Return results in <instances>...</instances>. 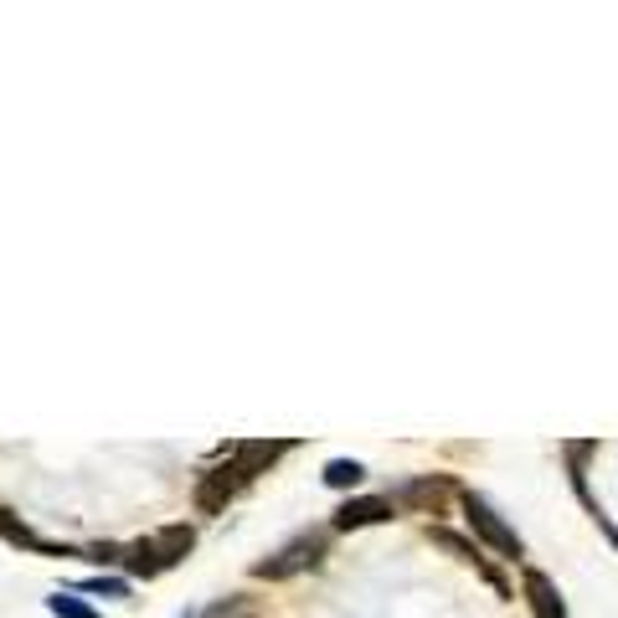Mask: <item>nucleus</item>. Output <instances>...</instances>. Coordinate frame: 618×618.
Wrapping results in <instances>:
<instances>
[{
    "mask_svg": "<svg viewBox=\"0 0 618 618\" xmlns=\"http://www.w3.org/2000/svg\"><path fill=\"white\" fill-rule=\"evenodd\" d=\"M459 500H464V521L474 526V536H480L490 552H500L505 561H521L526 557V541L516 536V526H505L500 510L484 500V495H469V490H459Z\"/></svg>",
    "mask_w": 618,
    "mask_h": 618,
    "instance_id": "3",
    "label": "nucleus"
},
{
    "mask_svg": "<svg viewBox=\"0 0 618 618\" xmlns=\"http://www.w3.org/2000/svg\"><path fill=\"white\" fill-rule=\"evenodd\" d=\"M526 598H531V614L536 618H567V603H561L557 582L546 578L541 567H526Z\"/></svg>",
    "mask_w": 618,
    "mask_h": 618,
    "instance_id": "6",
    "label": "nucleus"
},
{
    "mask_svg": "<svg viewBox=\"0 0 618 618\" xmlns=\"http://www.w3.org/2000/svg\"><path fill=\"white\" fill-rule=\"evenodd\" d=\"M77 588H83V593H94V598H129V578H119V572H98V578H83Z\"/></svg>",
    "mask_w": 618,
    "mask_h": 618,
    "instance_id": "8",
    "label": "nucleus"
},
{
    "mask_svg": "<svg viewBox=\"0 0 618 618\" xmlns=\"http://www.w3.org/2000/svg\"><path fill=\"white\" fill-rule=\"evenodd\" d=\"M397 516V505H392V495H350V500H341L335 510H330V531L335 536H346V531H367V526H382Z\"/></svg>",
    "mask_w": 618,
    "mask_h": 618,
    "instance_id": "5",
    "label": "nucleus"
},
{
    "mask_svg": "<svg viewBox=\"0 0 618 618\" xmlns=\"http://www.w3.org/2000/svg\"><path fill=\"white\" fill-rule=\"evenodd\" d=\"M47 614L52 618H103L98 608H88L83 598H73V593H52V598H47Z\"/></svg>",
    "mask_w": 618,
    "mask_h": 618,
    "instance_id": "9",
    "label": "nucleus"
},
{
    "mask_svg": "<svg viewBox=\"0 0 618 618\" xmlns=\"http://www.w3.org/2000/svg\"><path fill=\"white\" fill-rule=\"evenodd\" d=\"M243 490H248V484L237 480L227 464H222V469H207V474H196V484H191L196 516H201V521H217V516H222V510H227V505L237 500Z\"/></svg>",
    "mask_w": 618,
    "mask_h": 618,
    "instance_id": "4",
    "label": "nucleus"
},
{
    "mask_svg": "<svg viewBox=\"0 0 618 618\" xmlns=\"http://www.w3.org/2000/svg\"><path fill=\"white\" fill-rule=\"evenodd\" d=\"M320 480H325V490H335V495H350V490L367 484V464L361 459H330L325 469H320Z\"/></svg>",
    "mask_w": 618,
    "mask_h": 618,
    "instance_id": "7",
    "label": "nucleus"
},
{
    "mask_svg": "<svg viewBox=\"0 0 618 618\" xmlns=\"http://www.w3.org/2000/svg\"><path fill=\"white\" fill-rule=\"evenodd\" d=\"M181 618H201V614H196V608H186V614H181Z\"/></svg>",
    "mask_w": 618,
    "mask_h": 618,
    "instance_id": "11",
    "label": "nucleus"
},
{
    "mask_svg": "<svg viewBox=\"0 0 618 618\" xmlns=\"http://www.w3.org/2000/svg\"><path fill=\"white\" fill-rule=\"evenodd\" d=\"M330 526H314V531H299V536H289L279 552H269L263 561H252V578L258 582H289L299 578V572H309V567H320L330 552Z\"/></svg>",
    "mask_w": 618,
    "mask_h": 618,
    "instance_id": "2",
    "label": "nucleus"
},
{
    "mask_svg": "<svg viewBox=\"0 0 618 618\" xmlns=\"http://www.w3.org/2000/svg\"><path fill=\"white\" fill-rule=\"evenodd\" d=\"M196 552V526L186 521H171L150 531V536H139L124 546V572H135V578H160V572H171L175 561H186Z\"/></svg>",
    "mask_w": 618,
    "mask_h": 618,
    "instance_id": "1",
    "label": "nucleus"
},
{
    "mask_svg": "<svg viewBox=\"0 0 618 618\" xmlns=\"http://www.w3.org/2000/svg\"><path fill=\"white\" fill-rule=\"evenodd\" d=\"M598 526H603V531H608V541H614V546H618V526L608 521V516H598Z\"/></svg>",
    "mask_w": 618,
    "mask_h": 618,
    "instance_id": "10",
    "label": "nucleus"
}]
</instances>
